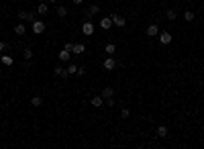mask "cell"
<instances>
[{
	"mask_svg": "<svg viewBox=\"0 0 204 149\" xmlns=\"http://www.w3.org/2000/svg\"><path fill=\"white\" fill-rule=\"evenodd\" d=\"M55 10H57V15L61 16V19H63V16H68V8H65L63 4H57V6H55Z\"/></svg>",
	"mask_w": 204,
	"mask_h": 149,
	"instance_id": "18",
	"label": "cell"
},
{
	"mask_svg": "<svg viewBox=\"0 0 204 149\" xmlns=\"http://www.w3.org/2000/svg\"><path fill=\"white\" fill-rule=\"evenodd\" d=\"M165 16H167V20H175L178 12H175V8H167V10H165Z\"/></svg>",
	"mask_w": 204,
	"mask_h": 149,
	"instance_id": "19",
	"label": "cell"
},
{
	"mask_svg": "<svg viewBox=\"0 0 204 149\" xmlns=\"http://www.w3.org/2000/svg\"><path fill=\"white\" fill-rule=\"evenodd\" d=\"M104 104H106V106H114V98H104Z\"/></svg>",
	"mask_w": 204,
	"mask_h": 149,
	"instance_id": "27",
	"label": "cell"
},
{
	"mask_svg": "<svg viewBox=\"0 0 204 149\" xmlns=\"http://www.w3.org/2000/svg\"><path fill=\"white\" fill-rule=\"evenodd\" d=\"M53 76H57V78H68V72L63 70L61 65H55V68H53Z\"/></svg>",
	"mask_w": 204,
	"mask_h": 149,
	"instance_id": "9",
	"label": "cell"
},
{
	"mask_svg": "<svg viewBox=\"0 0 204 149\" xmlns=\"http://www.w3.org/2000/svg\"><path fill=\"white\" fill-rule=\"evenodd\" d=\"M121 116H122V119H129V116H131V110H129V108H122L121 110Z\"/></svg>",
	"mask_w": 204,
	"mask_h": 149,
	"instance_id": "26",
	"label": "cell"
},
{
	"mask_svg": "<svg viewBox=\"0 0 204 149\" xmlns=\"http://www.w3.org/2000/svg\"><path fill=\"white\" fill-rule=\"evenodd\" d=\"M23 57H24L27 61H31V59H33V49H31V47H27V49L23 51Z\"/></svg>",
	"mask_w": 204,
	"mask_h": 149,
	"instance_id": "20",
	"label": "cell"
},
{
	"mask_svg": "<svg viewBox=\"0 0 204 149\" xmlns=\"http://www.w3.org/2000/svg\"><path fill=\"white\" fill-rule=\"evenodd\" d=\"M114 51H117V45H114V43H108L106 45V53L108 55H114Z\"/></svg>",
	"mask_w": 204,
	"mask_h": 149,
	"instance_id": "24",
	"label": "cell"
},
{
	"mask_svg": "<svg viewBox=\"0 0 204 149\" xmlns=\"http://www.w3.org/2000/svg\"><path fill=\"white\" fill-rule=\"evenodd\" d=\"M84 49H86V45H84V43H76V45H73V49H72V53L82 55V53H84Z\"/></svg>",
	"mask_w": 204,
	"mask_h": 149,
	"instance_id": "13",
	"label": "cell"
},
{
	"mask_svg": "<svg viewBox=\"0 0 204 149\" xmlns=\"http://www.w3.org/2000/svg\"><path fill=\"white\" fill-rule=\"evenodd\" d=\"M84 74H86V68H82V65H80L78 72H76V76H84Z\"/></svg>",
	"mask_w": 204,
	"mask_h": 149,
	"instance_id": "29",
	"label": "cell"
},
{
	"mask_svg": "<svg viewBox=\"0 0 204 149\" xmlns=\"http://www.w3.org/2000/svg\"><path fill=\"white\" fill-rule=\"evenodd\" d=\"M98 10H100V6H98V4H92V6H90V8H88V12H90V15H96V12H98Z\"/></svg>",
	"mask_w": 204,
	"mask_h": 149,
	"instance_id": "25",
	"label": "cell"
},
{
	"mask_svg": "<svg viewBox=\"0 0 204 149\" xmlns=\"http://www.w3.org/2000/svg\"><path fill=\"white\" fill-rule=\"evenodd\" d=\"M157 37H159V43L161 45H170L171 43V35H170V33H165V31H163V33H159Z\"/></svg>",
	"mask_w": 204,
	"mask_h": 149,
	"instance_id": "7",
	"label": "cell"
},
{
	"mask_svg": "<svg viewBox=\"0 0 204 149\" xmlns=\"http://www.w3.org/2000/svg\"><path fill=\"white\" fill-rule=\"evenodd\" d=\"M43 104V98H41V96H33V98H31V106H41Z\"/></svg>",
	"mask_w": 204,
	"mask_h": 149,
	"instance_id": "22",
	"label": "cell"
},
{
	"mask_svg": "<svg viewBox=\"0 0 204 149\" xmlns=\"http://www.w3.org/2000/svg\"><path fill=\"white\" fill-rule=\"evenodd\" d=\"M100 96H102V98H112V96H114V90L106 86V88L102 90V94H100Z\"/></svg>",
	"mask_w": 204,
	"mask_h": 149,
	"instance_id": "15",
	"label": "cell"
},
{
	"mask_svg": "<svg viewBox=\"0 0 204 149\" xmlns=\"http://www.w3.org/2000/svg\"><path fill=\"white\" fill-rule=\"evenodd\" d=\"M45 29H47V25H45L43 20H37V19H35L33 23H31V31H33L35 35H43Z\"/></svg>",
	"mask_w": 204,
	"mask_h": 149,
	"instance_id": "1",
	"label": "cell"
},
{
	"mask_svg": "<svg viewBox=\"0 0 204 149\" xmlns=\"http://www.w3.org/2000/svg\"><path fill=\"white\" fill-rule=\"evenodd\" d=\"M145 33H147V37H151V39H153V37L159 35V27H157V25H149Z\"/></svg>",
	"mask_w": 204,
	"mask_h": 149,
	"instance_id": "5",
	"label": "cell"
},
{
	"mask_svg": "<svg viewBox=\"0 0 204 149\" xmlns=\"http://www.w3.org/2000/svg\"><path fill=\"white\" fill-rule=\"evenodd\" d=\"M102 65H104V70H106V72H112L114 68H117V59H114V57H106Z\"/></svg>",
	"mask_w": 204,
	"mask_h": 149,
	"instance_id": "3",
	"label": "cell"
},
{
	"mask_svg": "<svg viewBox=\"0 0 204 149\" xmlns=\"http://www.w3.org/2000/svg\"><path fill=\"white\" fill-rule=\"evenodd\" d=\"M110 19H112V25H117V27H125L126 25V20H125V16H121V15H110Z\"/></svg>",
	"mask_w": 204,
	"mask_h": 149,
	"instance_id": "4",
	"label": "cell"
},
{
	"mask_svg": "<svg viewBox=\"0 0 204 149\" xmlns=\"http://www.w3.org/2000/svg\"><path fill=\"white\" fill-rule=\"evenodd\" d=\"M45 2H51V4H57L59 0H45Z\"/></svg>",
	"mask_w": 204,
	"mask_h": 149,
	"instance_id": "32",
	"label": "cell"
},
{
	"mask_svg": "<svg viewBox=\"0 0 204 149\" xmlns=\"http://www.w3.org/2000/svg\"><path fill=\"white\" fill-rule=\"evenodd\" d=\"M69 53H72V51H68V49L59 51V59H61V61H69Z\"/></svg>",
	"mask_w": 204,
	"mask_h": 149,
	"instance_id": "21",
	"label": "cell"
},
{
	"mask_svg": "<svg viewBox=\"0 0 204 149\" xmlns=\"http://www.w3.org/2000/svg\"><path fill=\"white\" fill-rule=\"evenodd\" d=\"M82 33L86 37H92L94 35V25L90 23V20H84V25H82Z\"/></svg>",
	"mask_w": 204,
	"mask_h": 149,
	"instance_id": "2",
	"label": "cell"
},
{
	"mask_svg": "<svg viewBox=\"0 0 204 149\" xmlns=\"http://www.w3.org/2000/svg\"><path fill=\"white\" fill-rule=\"evenodd\" d=\"M19 20H29V23H33L35 15H33V12H24V10H20V12H19Z\"/></svg>",
	"mask_w": 204,
	"mask_h": 149,
	"instance_id": "6",
	"label": "cell"
},
{
	"mask_svg": "<svg viewBox=\"0 0 204 149\" xmlns=\"http://www.w3.org/2000/svg\"><path fill=\"white\" fill-rule=\"evenodd\" d=\"M63 49H68V51H72V49H73V43H65V45H63Z\"/></svg>",
	"mask_w": 204,
	"mask_h": 149,
	"instance_id": "30",
	"label": "cell"
},
{
	"mask_svg": "<svg viewBox=\"0 0 204 149\" xmlns=\"http://www.w3.org/2000/svg\"><path fill=\"white\" fill-rule=\"evenodd\" d=\"M65 72H68V76H76V72H78V65H76V64H69Z\"/></svg>",
	"mask_w": 204,
	"mask_h": 149,
	"instance_id": "23",
	"label": "cell"
},
{
	"mask_svg": "<svg viewBox=\"0 0 204 149\" xmlns=\"http://www.w3.org/2000/svg\"><path fill=\"white\" fill-rule=\"evenodd\" d=\"M167 133H170V131H167V127H165V125L157 127V137H159V139H165V137H167Z\"/></svg>",
	"mask_w": 204,
	"mask_h": 149,
	"instance_id": "11",
	"label": "cell"
},
{
	"mask_svg": "<svg viewBox=\"0 0 204 149\" xmlns=\"http://www.w3.org/2000/svg\"><path fill=\"white\" fill-rule=\"evenodd\" d=\"M72 2H73V4H82L84 0H72Z\"/></svg>",
	"mask_w": 204,
	"mask_h": 149,
	"instance_id": "31",
	"label": "cell"
},
{
	"mask_svg": "<svg viewBox=\"0 0 204 149\" xmlns=\"http://www.w3.org/2000/svg\"><path fill=\"white\" fill-rule=\"evenodd\" d=\"M0 61H2V65H6V68H10V65L15 64V59H12V57H10V55H0Z\"/></svg>",
	"mask_w": 204,
	"mask_h": 149,
	"instance_id": "10",
	"label": "cell"
},
{
	"mask_svg": "<svg viewBox=\"0 0 204 149\" xmlns=\"http://www.w3.org/2000/svg\"><path fill=\"white\" fill-rule=\"evenodd\" d=\"M194 19H196V15L192 12V10H184V20L186 23H192Z\"/></svg>",
	"mask_w": 204,
	"mask_h": 149,
	"instance_id": "16",
	"label": "cell"
},
{
	"mask_svg": "<svg viewBox=\"0 0 204 149\" xmlns=\"http://www.w3.org/2000/svg\"><path fill=\"white\" fill-rule=\"evenodd\" d=\"M100 27H102L104 31H106V29H110V27H112V19H110V16H104V19L100 20Z\"/></svg>",
	"mask_w": 204,
	"mask_h": 149,
	"instance_id": "12",
	"label": "cell"
},
{
	"mask_svg": "<svg viewBox=\"0 0 204 149\" xmlns=\"http://www.w3.org/2000/svg\"><path fill=\"white\" fill-rule=\"evenodd\" d=\"M90 104H92L94 108H102V106H104V98H102V96H94V98L90 100Z\"/></svg>",
	"mask_w": 204,
	"mask_h": 149,
	"instance_id": "8",
	"label": "cell"
},
{
	"mask_svg": "<svg viewBox=\"0 0 204 149\" xmlns=\"http://www.w3.org/2000/svg\"><path fill=\"white\" fill-rule=\"evenodd\" d=\"M6 49H8V45H6V43H4V41H0V53H4V51H6Z\"/></svg>",
	"mask_w": 204,
	"mask_h": 149,
	"instance_id": "28",
	"label": "cell"
},
{
	"mask_svg": "<svg viewBox=\"0 0 204 149\" xmlns=\"http://www.w3.org/2000/svg\"><path fill=\"white\" fill-rule=\"evenodd\" d=\"M15 33H16V35H20V37H23L24 33H27V27L23 25V20H20L19 25H15Z\"/></svg>",
	"mask_w": 204,
	"mask_h": 149,
	"instance_id": "14",
	"label": "cell"
},
{
	"mask_svg": "<svg viewBox=\"0 0 204 149\" xmlns=\"http://www.w3.org/2000/svg\"><path fill=\"white\" fill-rule=\"evenodd\" d=\"M37 12H39V15H47V12H49V6L45 4V2H39V6H37Z\"/></svg>",
	"mask_w": 204,
	"mask_h": 149,
	"instance_id": "17",
	"label": "cell"
}]
</instances>
